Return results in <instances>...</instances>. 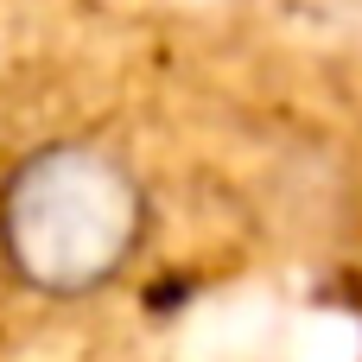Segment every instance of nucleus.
I'll return each mask as SVG.
<instances>
[{
    "mask_svg": "<svg viewBox=\"0 0 362 362\" xmlns=\"http://www.w3.org/2000/svg\"><path fill=\"white\" fill-rule=\"evenodd\" d=\"M146 223L153 204L134 159L95 134H51L0 178V261L38 299L115 286L134 267Z\"/></svg>",
    "mask_w": 362,
    "mask_h": 362,
    "instance_id": "f257e3e1",
    "label": "nucleus"
}]
</instances>
